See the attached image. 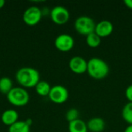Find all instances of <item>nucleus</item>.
<instances>
[{
  "label": "nucleus",
  "mask_w": 132,
  "mask_h": 132,
  "mask_svg": "<svg viewBox=\"0 0 132 132\" xmlns=\"http://www.w3.org/2000/svg\"><path fill=\"white\" fill-rule=\"evenodd\" d=\"M50 84L46 80H39V83L36 85L35 90L37 94L41 97H46L49 96V94L51 90Z\"/></svg>",
  "instance_id": "14"
},
{
  "label": "nucleus",
  "mask_w": 132,
  "mask_h": 132,
  "mask_svg": "<svg viewBox=\"0 0 132 132\" xmlns=\"http://www.w3.org/2000/svg\"><path fill=\"white\" fill-rule=\"evenodd\" d=\"M48 97L50 100L55 104H63L68 100L69 91L63 85H55L51 87Z\"/></svg>",
  "instance_id": "7"
},
{
  "label": "nucleus",
  "mask_w": 132,
  "mask_h": 132,
  "mask_svg": "<svg viewBox=\"0 0 132 132\" xmlns=\"http://www.w3.org/2000/svg\"><path fill=\"white\" fill-rule=\"evenodd\" d=\"M125 97L129 102H132V84L129 85L125 90Z\"/></svg>",
  "instance_id": "20"
},
{
  "label": "nucleus",
  "mask_w": 132,
  "mask_h": 132,
  "mask_svg": "<svg viewBox=\"0 0 132 132\" xmlns=\"http://www.w3.org/2000/svg\"><path fill=\"white\" fill-rule=\"evenodd\" d=\"M26 122L29 126H31V125H32V121L31 119H27V120H26Z\"/></svg>",
  "instance_id": "24"
},
{
  "label": "nucleus",
  "mask_w": 132,
  "mask_h": 132,
  "mask_svg": "<svg viewBox=\"0 0 132 132\" xmlns=\"http://www.w3.org/2000/svg\"><path fill=\"white\" fill-rule=\"evenodd\" d=\"M73 37L67 33H62L56 36L54 41L55 47L61 52H69L74 46Z\"/></svg>",
  "instance_id": "8"
},
{
  "label": "nucleus",
  "mask_w": 132,
  "mask_h": 132,
  "mask_svg": "<svg viewBox=\"0 0 132 132\" xmlns=\"http://www.w3.org/2000/svg\"><path fill=\"white\" fill-rule=\"evenodd\" d=\"M108 64L101 58L92 57L87 61V70L89 76L95 80H102L109 73Z\"/></svg>",
  "instance_id": "2"
},
{
  "label": "nucleus",
  "mask_w": 132,
  "mask_h": 132,
  "mask_svg": "<svg viewBox=\"0 0 132 132\" xmlns=\"http://www.w3.org/2000/svg\"><path fill=\"white\" fill-rule=\"evenodd\" d=\"M1 121L3 125L9 127L19 121V114L14 109H7L2 112Z\"/></svg>",
  "instance_id": "11"
},
{
  "label": "nucleus",
  "mask_w": 132,
  "mask_h": 132,
  "mask_svg": "<svg viewBox=\"0 0 132 132\" xmlns=\"http://www.w3.org/2000/svg\"><path fill=\"white\" fill-rule=\"evenodd\" d=\"M15 80L18 84L23 88L35 87L40 80L39 71L30 67L19 68L15 73Z\"/></svg>",
  "instance_id": "1"
},
{
  "label": "nucleus",
  "mask_w": 132,
  "mask_h": 132,
  "mask_svg": "<svg viewBox=\"0 0 132 132\" xmlns=\"http://www.w3.org/2000/svg\"><path fill=\"white\" fill-rule=\"evenodd\" d=\"M69 67L73 73L77 74H82L87 72V61L82 56H76L70 60Z\"/></svg>",
  "instance_id": "9"
},
{
  "label": "nucleus",
  "mask_w": 132,
  "mask_h": 132,
  "mask_svg": "<svg viewBox=\"0 0 132 132\" xmlns=\"http://www.w3.org/2000/svg\"><path fill=\"white\" fill-rule=\"evenodd\" d=\"M9 132H30V126L26 121H18L9 127Z\"/></svg>",
  "instance_id": "16"
},
{
  "label": "nucleus",
  "mask_w": 132,
  "mask_h": 132,
  "mask_svg": "<svg viewBox=\"0 0 132 132\" xmlns=\"http://www.w3.org/2000/svg\"><path fill=\"white\" fill-rule=\"evenodd\" d=\"M124 132H132V125H128V126L125 129Z\"/></svg>",
  "instance_id": "22"
},
{
  "label": "nucleus",
  "mask_w": 132,
  "mask_h": 132,
  "mask_svg": "<svg viewBox=\"0 0 132 132\" xmlns=\"http://www.w3.org/2000/svg\"><path fill=\"white\" fill-rule=\"evenodd\" d=\"M66 119L68 122H72L79 119V111L76 108H70L66 113Z\"/></svg>",
  "instance_id": "19"
},
{
  "label": "nucleus",
  "mask_w": 132,
  "mask_h": 132,
  "mask_svg": "<svg viewBox=\"0 0 132 132\" xmlns=\"http://www.w3.org/2000/svg\"><path fill=\"white\" fill-rule=\"evenodd\" d=\"M87 125L88 131L90 132H102L105 128V122L100 117L90 118L87 121Z\"/></svg>",
  "instance_id": "12"
},
{
  "label": "nucleus",
  "mask_w": 132,
  "mask_h": 132,
  "mask_svg": "<svg viewBox=\"0 0 132 132\" xmlns=\"http://www.w3.org/2000/svg\"><path fill=\"white\" fill-rule=\"evenodd\" d=\"M114 31V25L108 20H101L96 24L95 32L101 37H107Z\"/></svg>",
  "instance_id": "10"
},
{
  "label": "nucleus",
  "mask_w": 132,
  "mask_h": 132,
  "mask_svg": "<svg viewBox=\"0 0 132 132\" xmlns=\"http://www.w3.org/2000/svg\"><path fill=\"white\" fill-rule=\"evenodd\" d=\"M122 118L129 125H132V102L127 103L122 109Z\"/></svg>",
  "instance_id": "18"
},
{
  "label": "nucleus",
  "mask_w": 132,
  "mask_h": 132,
  "mask_svg": "<svg viewBox=\"0 0 132 132\" xmlns=\"http://www.w3.org/2000/svg\"><path fill=\"white\" fill-rule=\"evenodd\" d=\"M5 4V2L4 0H0V9L4 7Z\"/></svg>",
  "instance_id": "23"
},
{
  "label": "nucleus",
  "mask_w": 132,
  "mask_h": 132,
  "mask_svg": "<svg viewBox=\"0 0 132 132\" xmlns=\"http://www.w3.org/2000/svg\"><path fill=\"white\" fill-rule=\"evenodd\" d=\"M52 21L56 25H64L70 19V12L67 8L62 5L53 7L50 13Z\"/></svg>",
  "instance_id": "6"
},
{
  "label": "nucleus",
  "mask_w": 132,
  "mask_h": 132,
  "mask_svg": "<svg viewBox=\"0 0 132 132\" xmlns=\"http://www.w3.org/2000/svg\"><path fill=\"white\" fill-rule=\"evenodd\" d=\"M69 132H88L87 123L81 119H77L69 123Z\"/></svg>",
  "instance_id": "13"
},
{
  "label": "nucleus",
  "mask_w": 132,
  "mask_h": 132,
  "mask_svg": "<svg viewBox=\"0 0 132 132\" xmlns=\"http://www.w3.org/2000/svg\"><path fill=\"white\" fill-rule=\"evenodd\" d=\"M8 101L15 107L26 106L29 101L28 91L22 87H14L6 95Z\"/></svg>",
  "instance_id": "3"
},
{
  "label": "nucleus",
  "mask_w": 132,
  "mask_h": 132,
  "mask_svg": "<svg viewBox=\"0 0 132 132\" xmlns=\"http://www.w3.org/2000/svg\"><path fill=\"white\" fill-rule=\"evenodd\" d=\"M124 3H125V5L128 8L132 9V0H125V1H124Z\"/></svg>",
  "instance_id": "21"
},
{
  "label": "nucleus",
  "mask_w": 132,
  "mask_h": 132,
  "mask_svg": "<svg viewBox=\"0 0 132 132\" xmlns=\"http://www.w3.org/2000/svg\"><path fill=\"white\" fill-rule=\"evenodd\" d=\"M96 24L97 23H95L91 17L80 15L77 17L74 22V29L78 33L87 36L95 31Z\"/></svg>",
  "instance_id": "4"
},
{
  "label": "nucleus",
  "mask_w": 132,
  "mask_h": 132,
  "mask_svg": "<svg viewBox=\"0 0 132 132\" xmlns=\"http://www.w3.org/2000/svg\"><path fill=\"white\" fill-rule=\"evenodd\" d=\"M42 17V9L37 6H30L27 8L22 15L23 22L29 26L37 25L40 22Z\"/></svg>",
  "instance_id": "5"
},
{
  "label": "nucleus",
  "mask_w": 132,
  "mask_h": 132,
  "mask_svg": "<svg viewBox=\"0 0 132 132\" xmlns=\"http://www.w3.org/2000/svg\"><path fill=\"white\" fill-rule=\"evenodd\" d=\"M12 80L8 77H2L0 78V93L7 95L9 92L13 88Z\"/></svg>",
  "instance_id": "15"
},
{
  "label": "nucleus",
  "mask_w": 132,
  "mask_h": 132,
  "mask_svg": "<svg viewBox=\"0 0 132 132\" xmlns=\"http://www.w3.org/2000/svg\"><path fill=\"white\" fill-rule=\"evenodd\" d=\"M86 43L91 48H97L101 43V38L95 32H92L86 36Z\"/></svg>",
  "instance_id": "17"
}]
</instances>
